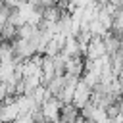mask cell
I'll return each mask as SVG.
<instances>
[{
  "label": "cell",
  "instance_id": "cell-1",
  "mask_svg": "<svg viewBox=\"0 0 123 123\" xmlns=\"http://www.w3.org/2000/svg\"><path fill=\"white\" fill-rule=\"evenodd\" d=\"M12 8H8V6H4L2 4V10H0V25H6L8 21H10V17H12Z\"/></svg>",
  "mask_w": 123,
  "mask_h": 123
},
{
  "label": "cell",
  "instance_id": "cell-2",
  "mask_svg": "<svg viewBox=\"0 0 123 123\" xmlns=\"http://www.w3.org/2000/svg\"><path fill=\"white\" fill-rule=\"evenodd\" d=\"M13 123H35V117H33V113H21Z\"/></svg>",
  "mask_w": 123,
  "mask_h": 123
},
{
  "label": "cell",
  "instance_id": "cell-3",
  "mask_svg": "<svg viewBox=\"0 0 123 123\" xmlns=\"http://www.w3.org/2000/svg\"><path fill=\"white\" fill-rule=\"evenodd\" d=\"M56 2L54 0H38V8L40 10H46V8H54Z\"/></svg>",
  "mask_w": 123,
  "mask_h": 123
},
{
  "label": "cell",
  "instance_id": "cell-4",
  "mask_svg": "<svg viewBox=\"0 0 123 123\" xmlns=\"http://www.w3.org/2000/svg\"><path fill=\"white\" fill-rule=\"evenodd\" d=\"M29 2H31L33 6H37V8H38V0H29Z\"/></svg>",
  "mask_w": 123,
  "mask_h": 123
}]
</instances>
